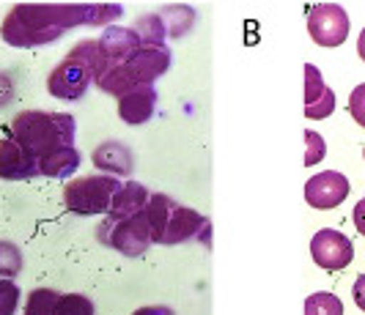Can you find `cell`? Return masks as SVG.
Masks as SVG:
<instances>
[{
  "label": "cell",
  "instance_id": "11",
  "mask_svg": "<svg viewBox=\"0 0 365 315\" xmlns=\"http://www.w3.org/2000/svg\"><path fill=\"white\" fill-rule=\"evenodd\" d=\"M36 176L38 159L31 151H25L11 137L0 140V178L3 181H28V178H36Z\"/></svg>",
  "mask_w": 365,
  "mask_h": 315
},
{
  "label": "cell",
  "instance_id": "29",
  "mask_svg": "<svg viewBox=\"0 0 365 315\" xmlns=\"http://www.w3.org/2000/svg\"><path fill=\"white\" fill-rule=\"evenodd\" d=\"M11 99H14V80L11 75L0 72V107H6Z\"/></svg>",
  "mask_w": 365,
  "mask_h": 315
},
{
  "label": "cell",
  "instance_id": "10",
  "mask_svg": "<svg viewBox=\"0 0 365 315\" xmlns=\"http://www.w3.org/2000/svg\"><path fill=\"white\" fill-rule=\"evenodd\" d=\"M349 198V178L338 170H324L316 173L305 184V201L316 211H327L341 205Z\"/></svg>",
  "mask_w": 365,
  "mask_h": 315
},
{
  "label": "cell",
  "instance_id": "22",
  "mask_svg": "<svg viewBox=\"0 0 365 315\" xmlns=\"http://www.w3.org/2000/svg\"><path fill=\"white\" fill-rule=\"evenodd\" d=\"M58 299H61V294L53 288H36L25 299V315H55Z\"/></svg>",
  "mask_w": 365,
  "mask_h": 315
},
{
  "label": "cell",
  "instance_id": "26",
  "mask_svg": "<svg viewBox=\"0 0 365 315\" xmlns=\"http://www.w3.org/2000/svg\"><path fill=\"white\" fill-rule=\"evenodd\" d=\"M19 294L14 279H0V315H14L19 310Z\"/></svg>",
  "mask_w": 365,
  "mask_h": 315
},
{
  "label": "cell",
  "instance_id": "33",
  "mask_svg": "<svg viewBox=\"0 0 365 315\" xmlns=\"http://www.w3.org/2000/svg\"><path fill=\"white\" fill-rule=\"evenodd\" d=\"M357 53H360V58L365 60V28H363V33H360V38H357Z\"/></svg>",
  "mask_w": 365,
  "mask_h": 315
},
{
  "label": "cell",
  "instance_id": "30",
  "mask_svg": "<svg viewBox=\"0 0 365 315\" xmlns=\"http://www.w3.org/2000/svg\"><path fill=\"white\" fill-rule=\"evenodd\" d=\"M351 297H354V304L365 313V274L354 279V288H351Z\"/></svg>",
  "mask_w": 365,
  "mask_h": 315
},
{
  "label": "cell",
  "instance_id": "27",
  "mask_svg": "<svg viewBox=\"0 0 365 315\" xmlns=\"http://www.w3.org/2000/svg\"><path fill=\"white\" fill-rule=\"evenodd\" d=\"M305 143H308V154H305V165L313 167L319 165L322 159H324V154H327V146H324V137L322 134H316L313 129L305 132Z\"/></svg>",
  "mask_w": 365,
  "mask_h": 315
},
{
  "label": "cell",
  "instance_id": "13",
  "mask_svg": "<svg viewBox=\"0 0 365 315\" xmlns=\"http://www.w3.org/2000/svg\"><path fill=\"white\" fill-rule=\"evenodd\" d=\"M157 110V88L154 85H138L118 99V115L129 127H140Z\"/></svg>",
  "mask_w": 365,
  "mask_h": 315
},
{
  "label": "cell",
  "instance_id": "23",
  "mask_svg": "<svg viewBox=\"0 0 365 315\" xmlns=\"http://www.w3.org/2000/svg\"><path fill=\"white\" fill-rule=\"evenodd\" d=\"M22 272V250L14 241H0V279H14Z\"/></svg>",
  "mask_w": 365,
  "mask_h": 315
},
{
  "label": "cell",
  "instance_id": "20",
  "mask_svg": "<svg viewBox=\"0 0 365 315\" xmlns=\"http://www.w3.org/2000/svg\"><path fill=\"white\" fill-rule=\"evenodd\" d=\"M160 17H163V22H165L168 36L182 38L184 33L192 28V22H195V11H192L190 6H168Z\"/></svg>",
  "mask_w": 365,
  "mask_h": 315
},
{
  "label": "cell",
  "instance_id": "24",
  "mask_svg": "<svg viewBox=\"0 0 365 315\" xmlns=\"http://www.w3.org/2000/svg\"><path fill=\"white\" fill-rule=\"evenodd\" d=\"M305 315H344V304L335 294L319 291L305 299Z\"/></svg>",
  "mask_w": 365,
  "mask_h": 315
},
{
  "label": "cell",
  "instance_id": "25",
  "mask_svg": "<svg viewBox=\"0 0 365 315\" xmlns=\"http://www.w3.org/2000/svg\"><path fill=\"white\" fill-rule=\"evenodd\" d=\"M55 315H96V307L86 294H61Z\"/></svg>",
  "mask_w": 365,
  "mask_h": 315
},
{
  "label": "cell",
  "instance_id": "32",
  "mask_svg": "<svg viewBox=\"0 0 365 315\" xmlns=\"http://www.w3.org/2000/svg\"><path fill=\"white\" fill-rule=\"evenodd\" d=\"M354 225H357V230L365 236V198L354 205Z\"/></svg>",
  "mask_w": 365,
  "mask_h": 315
},
{
  "label": "cell",
  "instance_id": "6",
  "mask_svg": "<svg viewBox=\"0 0 365 315\" xmlns=\"http://www.w3.org/2000/svg\"><path fill=\"white\" fill-rule=\"evenodd\" d=\"M308 33L319 47H338L349 36V14L338 3H319L308 14Z\"/></svg>",
  "mask_w": 365,
  "mask_h": 315
},
{
  "label": "cell",
  "instance_id": "14",
  "mask_svg": "<svg viewBox=\"0 0 365 315\" xmlns=\"http://www.w3.org/2000/svg\"><path fill=\"white\" fill-rule=\"evenodd\" d=\"M93 167L102 170L105 176L118 178V176H129L135 170V156H132L129 146H124L121 140H108L93 151Z\"/></svg>",
  "mask_w": 365,
  "mask_h": 315
},
{
  "label": "cell",
  "instance_id": "16",
  "mask_svg": "<svg viewBox=\"0 0 365 315\" xmlns=\"http://www.w3.org/2000/svg\"><path fill=\"white\" fill-rule=\"evenodd\" d=\"M148 198H151V195H148L146 186L138 184V181H127V184H121V189L115 192V198H113V203H110L108 217H113V220L135 217V214L146 211Z\"/></svg>",
  "mask_w": 365,
  "mask_h": 315
},
{
  "label": "cell",
  "instance_id": "15",
  "mask_svg": "<svg viewBox=\"0 0 365 315\" xmlns=\"http://www.w3.org/2000/svg\"><path fill=\"white\" fill-rule=\"evenodd\" d=\"M99 47L108 55L110 66H118V63L129 60V58L140 50V38H138V33L132 28H115V25H110V28H105V33L99 36Z\"/></svg>",
  "mask_w": 365,
  "mask_h": 315
},
{
  "label": "cell",
  "instance_id": "31",
  "mask_svg": "<svg viewBox=\"0 0 365 315\" xmlns=\"http://www.w3.org/2000/svg\"><path fill=\"white\" fill-rule=\"evenodd\" d=\"M132 315H176L170 307H163V304H151V307H140V310H135Z\"/></svg>",
  "mask_w": 365,
  "mask_h": 315
},
{
  "label": "cell",
  "instance_id": "9",
  "mask_svg": "<svg viewBox=\"0 0 365 315\" xmlns=\"http://www.w3.org/2000/svg\"><path fill=\"white\" fill-rule=\"evenodd\" d=\"M91 82H93L91 75H88L77 60H72V58L66 55L55 66L53 72H50V77H47V91L53 93L55 99L77 102V99L86 96Z\"/></svg>",
  "mask_w": 365,
  "mask_h": 315
},
{
  "label": "cell",
  "instance_id": "2",
  "mask_svg": "<svg viewBox=\"0 0 365 315\" xmlns=\"http://www.w3.org/2000/svg\"><path fill=\"white\" fill-rule=\"evenodd\" d=\"M74 115L69 112H44V110H22L11 121V140L31 151L36 159L53 154L58 149L74 146Z\"/></svg>",
  "mask_w": 365,
  "mask_h": 315
},
{
  "label": "cell",
  "instance_id": "1",
  "mask_svg": "<svg viewBox=\"0 0 365 315\" xmlns=\"http://www.w3.org/2000/svg\"><path fill=\"white\" fill-rule=\"evenodd\" d=\"M121 17L115 3H17L0 25L11 47H44L80 25H108Z\"/></svg>",
  "mask_w": 365,
  "mask_h": 315
},
{
  "label": "cell",
  "instance_id": "34",
  "mask_svg": "<svg viewBox=\"0 0 365 315\" xmlns=\"http://www.w3.org/2000/svg\"><path fill=\"white\" fill-rule=\"evenodd\" d=\"M363 156H365V149H363Z\"/></svg>",
  "mask_w": 365,
  "mask_h": 315
},
{
  "label": "cell",
  "instance_id": "19",
  "mask_svg": "<svg viewBox=\"0 0 365 315\" xmlns=\"http://www.w3.org/2000/svg\"><path fill=\"white\" fill-rule=\"evenodd\" d=\"M176 208V201L173 198H168V195H151L148 198V205H146V223H148V230H151V241L154 244H160L163 241V233H165V225L170 220V211Z\"/></svg>",
  "mask_w": 365,
  "mask_h": 315
},
{
  "label": "cell",
  "instance_id": "5",
  "mask_svg": "<svg viewBox=\"0 0 365 315\" xmlns=\"http://www.w3.org/2000/svg\"><path fill=\"white\" fill-rule=\"evenodd\" d=\"M96 236H99L102 244L118 250V252L127 255V258H140V255H146V250L154 244L143 211L135 214V217H127V220H113V217H108L105 223L99 225Z\"/></svg>",
  "mask_w": 365,
  "mask_h": 315
},
{
  "label": "cell",
  "instance_id": "12",
  "mask_svg": "<svg viewBox=\"0 0 365 315\" xmlns=\"http://www.w3.org/2000/svg\"><path fill=\"white\" fill-rule=\"evenodd\" d=\"M332 110H335L332 88L324 85L322 72L313 63H305V115L311 121H322V118H329Z\"/></svg>",
  "mask_w": 365,
  "mask_h": 315
},
{
  "label": "cell",
  "instance_id": "8",
  "mask_svg": "<svg viewBox=\"0 0 365 315\" xmlns=\"http://www.w3.org/2000/svg\"><path fill=\"white\" fill-rule=\"evenodd\" d=\"M209 230H212V223L203 214H198L195 208H187V205L176 203V208L170 211V220L165 225V233L160 244L173 247V244H182V241L190 239H198L203 244H209Z\"/></svg>",
  "mask_w": 365,
  "mask_h": 315
},
{
  "label": "cell",
  "instance_id": "4",
  "mask_svg": "<svg viewBox=\"0 0 365 315\" xmlns=\"http://www.w3.org/2000/svg\"><path fill=\"white\" fill-rule=\"evenodd\" d=\"M121 189L118 178L113 176H83L63 186V205L77 217H96L108 214L115 192Z\"/></svg>",
  "mask_w": 365,
  "mask_h": 315
},
{
  "label": "cell",
  "instance_id": "17",
  "mask_svg": "<svg viewBox=\"0 0 365 315\" xmlns=\"http://www.w3.org/2000/svg\"><path fill=\"white\" fill-rule=\"evenodd\" d=\"M69 58L77 60L88 75H91L93 82H99L102 77L108 75L110 69V60L108 55L102 53V47H99V38H86V41H77L72 50H69Z\"/></svg>",
  "mask_w": 365,
  "mask_h": 315
},
{
  "label": "cell",
  "instance_id": "21",
  "mask_svg": "<svg viewBox=\"0 0 365 315\" xmlns=\"http://www.w3.org/2000/svg\"><path fill=\"white\" fill-rule=\"evenodd\" d=\"M132 31L138 33L140 44H148V47H165L168 31H165V22L160 14H146V17H140L138 22H135Z\"/></svg>",
  "mask_w": 365,
  "mask_h": 315
},
{
  "label": "cell",
  "instance_id": "3",
  "mask_svg": "<svg viewBox=\"0 0 365 315\" xmlns=\"http://www.w3.org/2000/svg\"><path fill=\"white\" fill-rule=\"evenodd\" d=\"M168 69H170V50L168 47L140 44V50L129 60L113 66L108 75L96 82V88L121 99L124 93L138 88V85H154V80L163 77Z\"/></svg>",
  "mask_w": 365,
  "mask_h": 315
},
{
  "label": "cell",
  "instance_id": "28",
  "mask_svg": "<svg viewBox=\"0 0 365 315\" xmlns=\"http://www.w3.org/2000/svg\"><path fill=\"white\" fill-rule=\"evenodd\" d=\"M349 112L360 127H365V82H360L349 96Z\"/></svg>",
  "mask_w": 365,
  "mask_h": 315
},
{
  "label": "cell",
  "instance_id": "18",
  "mask_svg": "<svg viewBox=\"0 0 365 315\" xmlns=\"http://www.w3.org/2000/svg\"><path fill=\"white\" fill-rule=\"evenodd\" d=\"M80 151L74 149H58L47 156L38 159V176H47V178H69L74 170L80 167Z\"/></svg>",
  "mask_w": 365,
  "mask_h": 315
},
{
  "label": "cell",
  "instance_id": "7",
  "mask_svg": "<svg viewBox=\"0 0 365 315\" xmlns=\"http://www.w3.org/2000/svg\"><path fill=\"white\" fill-rule=\"evenodd\" d=\"M311 255L322 269H327V272H341V269H346L349 263H351V258H354V247H351V241H349L341 230L324 228V230H319V233L313 236Z\"/></svg>",
  "mask_w": 365,
  "mask_h": 315
}]
</instances>
